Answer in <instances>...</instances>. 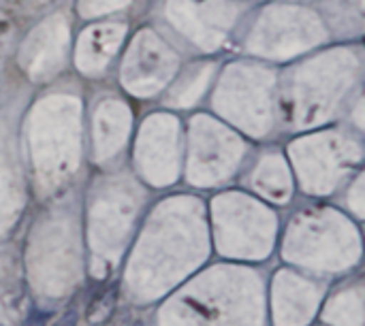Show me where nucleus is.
Returning a JSON list of instances; mask_svg holds the SVG:
<instances>
[{
	"label": "nucleus",
	"mask_w": 365,
	"mask_h": 326,
	"mask_svg": "<svg viewBox=\"0 0 365 326\" xmlns=\"http://www.w3.org/2000/svg\"><path fill=\"white\" fill-rule=\"evenodd\" d=\"M115 305H118V286L115 284H107L103 290H98L94 295V299L90 301L88 305V312H86V318L88 322L94 326L105 325L111 320L113 312H115Z\"/></svg>",
	"instance_id": "1"
}]
</instances>
